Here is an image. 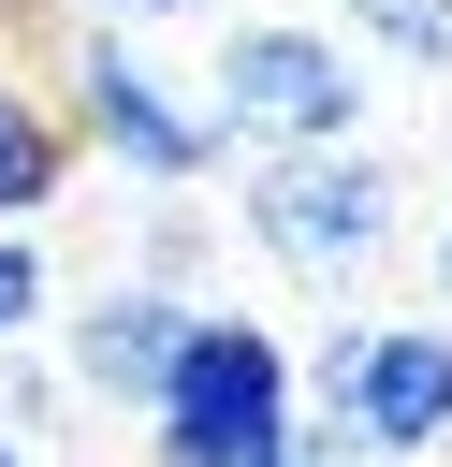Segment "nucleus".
I'll list each match as a JSON object with an SVG mask.
<instances>
[{
	"mask_svg": "<svg viewBox=\"0 0 452 467\" xmlns=\"http://www.w3.org/2000/svg\"><path fill=\"white\" fill-rule=\"evenodd\" d=\"M44 102H58L73 161H117V175H146V190H204V175L233 161V131H219L190 88H160L102 15H73V29L44 44Z\"/></svg>",
	"mask_w": 452,
	"mask_h": 467,
	"instance_id": "f257e3e1",
	"label": "nucleus"
},
{
	"mask_svg": "<svg viewBox=\"0 0 452 467\" xmlns=\"http://www.w3.org/2000/svg\"><path fill=\"white\" fill-rule=\"evenodd\" d=\"M233 219H248V248H262L277 277L350 292V277L394 248L408 190H394V161H379V146H262V161H248V190H233Z\"/></svg>",
	"mask_w": 452,
	"mask_h": 467,
	"instance_id": "f03ea898",
	"label": "nucleus"
},
{
	"mask_svg": "<svg viewBox=\"0 0 452 467\" xmlns=\"http://www.w3.org/2000/svg\"><path fill=\"white\" fill-rule=\"evenodd\" d=\"M292 379L350 423L365 467H423L452 438V321H335L321 350H292Z\"/></svg>",
	"mask_w": 452,
	"mask_h": 467,
	"instance_id": "7ed1b4c3",
	"label": "nucleus"
},
{
	"mask_svg": "<svg viewBox=\"0 0 452 467\" xmlns=\"http://www.w3.org/2000/svg\"><path fill=\"white\" fill-rule=\"evenodd\" d=\"M204 117L248 146H365V58L306 15H248V29H219Z\"/></svg>",
	"mask_w": 452,
	"mask_h": 467,
	"instance_id": "20e7f679",
	"label": "nucleus"
},
{
	"mask_svg": "<svg viewBox=\"0 0 452 467\" xmlns=\"http://www.w3.org/2000/svg\"><path fill=\"white\" fill-rule=\"evenodd\" d=\"M292 336L248 321V306H190L175 336V379H160V423H292Z\"/></svg>",
	"mask_w": 452,
	"mask_h": 467,
	"instance_id": "39448f33",
	"label": "nucleus"
},
{
	"mask_svg": "<svg viewBox=\"0 0 452 467\" xmlns=\"http://www.w3.org/2000/svg\"><path fill=\"white\" fill-rule=\"evenodd\" d=\"M175 336H190V306H175V292H131V277H102V292L73 306V336H58V379H73L87 409H131V423H160Z\"/></svg>",
	"mask_w": 452,
	"mask_h": 467,
	"instance_id": "423d86ee",
	"label": "nucleus"
},
{
	"mask_svg": "<svg viewBox=\"0 0 452 467\" xmlns=\"http://www.w3.org/2000/svg\"><path fill=\"white\" fill-rule=\"evenodd\" d=\"M58 190H73V131H58L44 73H29V58H0V219H44Z\"/></svg>",
	"mask_w": 452,
	"mask_h": 467,
	"instance_id": "0eeeda50",
	"label": "nucleus"
},
{
	"mask_svg": "<svg viewBox=\"0 0 452 467\" xmlns=\"http://www.w3.org/2000/svg\"><path fill=\"white\" fill-rule=\"evenodd\" d=\"M204 263H219V219H204L190 190H160V204H146V248H131V292H175V306H190Z\"/></svg>",
	"mask_w": 452,
	"mask_h": 467,
	"instance_id": "6e6552de",
	"label": "nucleus"
},
{
	"mask_svg": "<svg viewBox=\"0 0 452 467\" xmlns=\"http://www.w3.org/2000/svg\"><path fill=\"white\" fill-rule=\"evenodd\" d=\"M350 44H379L408 73H452V0H350Z\"/></svg>",
	"mask_w": 452,
	"mask_h": 467,
	"instance_id": "1a4fd4ad",
	"label": "nucleus"
},
{
	"mask_svg": "<svg viewBox=\"0 0 452 467\" xmlns=\"http://www.w3.org/2000/svg\"><path fill=\"white\" fill-rule=\"evenodd\" d=\"M58 306V263H44V234H15L0 219V350H29V321Z\"/></svg>",
	"mask_w": 452,
	"mask_h": 467,
	"instance_id": "9d476101",
	"label": "nucleus"
},
{
	"mask_svg": "<svg viewBox=\"0 0 452 467\" xmlns=\"http://www.w3.org/2000/svg\"><path fill=\"white\" fill-rule=\"evenodd\" d=\"M73 15H102V29H117V15H190V0H73Z\"/></svg>",
	"mask_w": 452,
	"mask_h": 467,
	"instance_id": "9b49d317",
	"label": "nucleus"
},
{
	"mask_svg": "<svg viewBox=\"0 0 452 467\" xmlns=\"http://www.w3.org/2000/svg\"><path fill=\"white\" fill-rule=\"evenodd\" d=\"M423 263H437V306H452V219H437V248H423Z\"/></svg>",
	"mask_w": 452,
	"mask_h": 467,
	"instance_id": "f8f14e48",
	"label": "nucleus"
},
{
	"mask_svg": "<svg viewBox=\"0 0 452 467\" xmlns=\"http://www.w3.org/2000/svg\"><path fill=\"white\" fill-rule=\"evenodd\" d=\"M0 467H44V452H29V438H0Z\"/></svg>",
	"mask_w": 452,
	"mask_h": 467,
	"instance_id": "ddd939ff",
	"label": "nucleus"
}]
</instances>
